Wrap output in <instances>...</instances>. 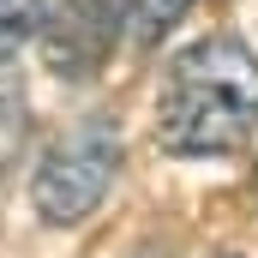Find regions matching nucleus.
I'll return each mask as SVG.
<instances>
[{
    "label": "nucleus",
    "instance_id": "2",
    "mask_svg": "<svg viewBox=\"0 0 258 258\" xmlns=\"http://www.w3.org/2000/svg\"><path fill=\"white\" fill-rule=\"evenodd\" d=\"M114 174H120V132L102 114H84L42 150L36 174H30V210L48 228H78L108 198Z\"/></svg>",
    "mask_w": 258,
    "mask_h": 258
},
{
    "label": "nucleus",
    "instance_id": "5",
    "mask_svg": "<svg viewBox=\"0 0 258 258\" xmlns=\"http://www.w3.org/2000/svg\"><path fill=\"white\" fill-rule=\"evenodd\" d=\"M42 24V0H0V66L12 60Z\"/></svg>",
    "mask_w": 258,
    "mask_h": 258
},
{
    "label": "nucleus",
    "instance_id": "1",
    "mask_svg": "<svg viewBox=\"0 0 258 258\" xmlns=\"http://www.w3.org/2000/svg\"><path fill=\"white\" fill-rule=\"evenodd\" d=\"M258 138V54L240 36H198L156 90V144L168 156H234Z\"/></svg>",
    "mask_w": 258,
    "mask_h": 258
},
{
    "label": "nucleus",
    "instance_id": "4",
    "mask_svg": "<svg viewBox=\"0 0 258 258\" xmlns=\"http://www.w3.org/2000/svg\"><path fill=\"white\" fill-rule=\"evenodd\" d=\"M24 144H30V102L12 78H0V180L18 168Z\"/></svg>",
    "mask_w": 258,
    "mask_h": 258
},
{
    "label": "nucleus",
    "instance_id": "6",
    "mask_svg": "<svg viewBox=\"0 0 258 258\" xmlns=\"http://www.w3.org/2000/svg\"><path fill=\"white\" fill-rule=\"evenodd\" d=\"M192 6H198V0H138V6H132V30H138V42H162Z\"/></svg>",
    "mask_w": 258,
    "mask_h": 258
},
{
    "label": "nucleus",
    "instance_id": "3",
    "mask_svg": "<svg viewBox=\"0 0 258 258\" xmlns=\"http://www.w3.org/2000/svg\"><path fill=\"white\" fill-rule=\"evenodd\" d=\"M126 24V0H54V12L36 24L42 60L54 78H90L114 54Z\"/></svg>",
    "mask_w": 258,
    "mask_h": 258
}]
</instances>
